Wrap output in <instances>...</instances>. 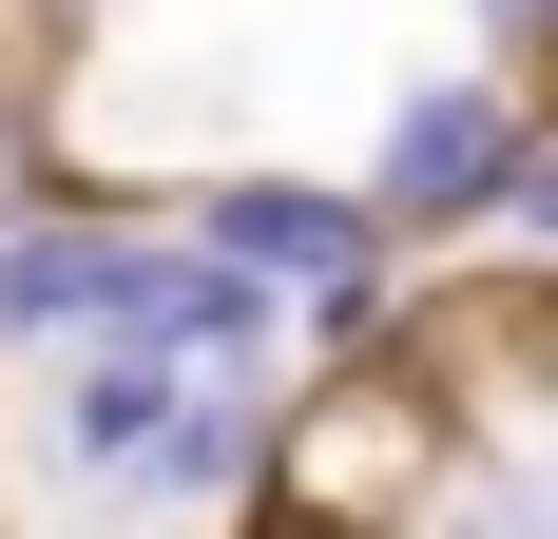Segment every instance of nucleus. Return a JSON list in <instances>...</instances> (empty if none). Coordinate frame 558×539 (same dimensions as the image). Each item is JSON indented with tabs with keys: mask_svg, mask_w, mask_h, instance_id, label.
<instances>
[{
	"mask_svg": "<svg viewBox=\"0 0 558 539\" xmlns=\"http://www.w3.org/2000/svg\"><path fill=\"white\" fill-rule=\"evenodd\" d=\"M404 539H539V482H520V463H444V501Z\"/></svg>",
	"mask_w": 558,
	"mask_h": 539,
	"instance_id": "obj_7",
	"label": "nucleus"
},
{
	"mask_svg": "<svg viewBox=\"0 0 558 539\" xmlns=\"http://www.w3.org/2000/svg\"><path fill=\"white\" fill-rule=\"evenodd\" d=\"M251 463H270V385H231V367H193V385H173V424H155V463H135V482H155V501H193V520H231V501H251Z\"/></svg>",
	"mask_w": 558,
	"mask_h": 539,
	"instance_id": "obj_6",
	"label": "nucleus"
},
{
	"mask_svg": "<svg viewBox=\"0 0 558 539\" xmlns=\"http://www.w3.org/2000/svg\"><path fill=\"white\" fill-rule=\"evenodd\" d=\"M173 385L193 367H155V347H58V463L77 482H135L155 424H173Z\"/></svg>",
	"mask_w": 558,
	"mask_h": 539,
	"instance_id": "obj_5",
	"label": "nucleus"
},
{
	"mask_svg": "<svg viewBox=\"0 0 558 539\" xmlns=\"http://www.w3.org/2000/svg\"><path fill=\"white\" fill-rule=\"evenodd\" d=\"M539 20H558V0H482V77H520V58H539Z\"/></svg>",
	"mask_w": 558,
	"mask_h": 539,
	"instance_id": "obj_9",
	"label": "nucleus"
},
{
	"mask_svg": "<svg viewBox=\"0 0 558 539\" xmlns=\"http://www.w3.org/2000/svg\"><path fill=\"white\" fill-rule=\"evenodd\" d=\"M77 20H97V0H20V39H77Z\"/></svg>",
	"mask_w": 558,
	"mask_h": 539,
	"instance_id": "obj_10",
	"label": "nucleus"
},
{
	"mask_svg": "<svg viewBox=\"0 0 558 539\" xmlns=\"http://www.w3.org/2000/svg\"><path fill=\"white\" fill-rule=\"evenodd\" d=\"M347 193H366V231H386L404 270H424V251H462V231H482L501 270H539L558 155H539V116H520V77H482V58H462V77H404L386 155L347 173Z\"/></svg>",
	"mask_w": 558,
	"mask_h": 539,
	"instance_id": "obj_2",
	"label": "nucleus"
},
{
	"mask_svg": "<svg viewBox=\"0 0 558 539\" xmlns=\"http://www.w3.org/2000/svg\"><path fill=\"white\" fill-rule=\"evenodd\" d=\"M39 213V77H0V231Z\"/></svg>",
	"mask_w": 558,
	"mask_h": 539,
	"instance_id": "obj_8",
	"label": "nucleus"
},
{
	"mask_svg": "<svg viewBox=\"0 0 558 539\" xmlns=\"http://www.w3.org/2000/svg\"><path fill=\"white\" fill-rule=\"evenodd\" d=\"M173 231H193L213 270H251V289H270L289 327H328V347H366V327H386V289H404V251L366 231V193H347V173H213Z\"/></svg>",
	"mask_w": 558,
	"mask_h": 539,
	"instance_id": "obj_3",
	"label": "nucleus"
},
{
	"mask_svg": "<svg viewBox=\"0 0 558 539\" xmlns=\"http://www.w3.org/2000/svg\"><path fill=\"white\" fill-rule=\"evenodd\" d=\"M116 231H135V213H77V193H39V213L0 231V347H77V327H97Z\"/></svg>",
	"mask_w": 558,
	"mask_h": 539,
	"instance_id": "obj_4",
	"label": "nucleus"
},
{
	"mask_svg": "<svg viewBox=\"0 0 558 539\" xmlns=\"http://www.w3.org/2000/svg\"><path fill=\"white\" fill-rule=\"evenodd\" d=\"M444 463H462V385H444V347L404 327V347H347L328 385H270L251 501H270V520H328V539H404L444 501Z\"/></svg>",
	"mask_w": 558,
	"mask_h": 539,
	"instance_id": "obj_1",
	"label": "nucleus"
},
{
	"mask_svg": "<svg viewBox=\"0 0 558 539\" xmlns=\"http://www.w3.org/2000/svg\"><path fill=\"white\" fill-rule=\"evenodd\" d=\"M231 539H328V520H270V501H231Z\"/></svg>",
	"mask_w": 558,
	"mask_h": 539,
	"instance_id": "obj_11",
	"label": "nucleus"
}]
</instances>
